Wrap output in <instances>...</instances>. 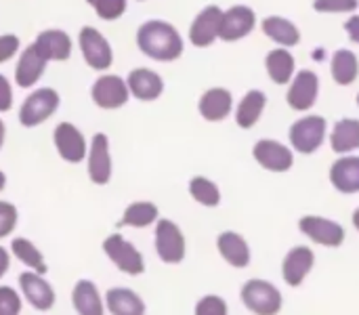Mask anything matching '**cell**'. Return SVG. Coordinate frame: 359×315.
Listing matches in <instances>:
<instances>
[{
    "instance_id": "836d02e7",
    "label": "cell",
    "mask_w": 359,
    "mask_h": 315,
    "mask_svg": "<svg viewBox=\"0 0 359 315\" xmlns=\"http://www.w3.org/2000/svg\"><path fill=\"white\" fill-rule=\"evenodd\" d=\"M95 13L105 19V21H114V19H120L126 11V0H86Z\"/></svg>"
},
{
    "instance_id": "2e32d148",
    "label": "cell",
    "mask_w": 359,
    "mask_h": 315,
    "mask_svg": "<svg viewBox=\"0 0 359 315\" xmlns=\"http://www.w3.org/2000/svg\"><path fill=\"white\" fill-rule=\"evenodd\" d=\"M103 303L109 315H145L147 311L143 297L124 286L109 288L103 297Z\"/></svg>"
},
{
    "instance_id": "d4e9b609",
    "label": "cell",
    "mask_w": 359,
    "mask_h": 315,
    "mask_svg": "<svg viewBox=\"0 0 359 315\" xmlns=\"http://www.w3.org/2000/svg\"><path fill=\"white\" fill-rule=\"evenodd\" d=\"M160 221V208L154 202L139 200L124 208L122 219L118 221V227H133V229H145Z\"/></svg>"
},
{
    "instance_id": "7bdbcfd3",
    "label": "cell",
    "mask_w": 359,
    "mask_h": 315,
    "mask_svg": "<svg viewBox=\"0 0 359 315\" xmlns=\"http://www.w3.org/2000/svg\"><path fill=\"white\" fill-rule=\"evenodd\" d=\"M4 139H6V124L0 120V149H2V145H4Z\"/></svg>"
},
{
    "instance_id": "e0dca14e",
    "label": "cell",
    "mask_w": 359,
    "mask_h": 315,
    "mask_svg": "<svg viewBox=\"0 0 359 315\" xmlns=\"http://www.w3.org/2000/svg\"><path fill=\"white\" fill-rule=\"evenodd\" d=\"M126 86H128V93L139 101H156L164 93L162 76L147 67L133 69L126 78Z\"/></svg>"
},
{
    "instance_id": "603a6c76",
    "label": "cell",
    "mask_w": 359,
    "mask_h": 315,
    "mask_svg": "<svg viewBox=\"0 0 359 315\" xmlns=\"http://www.w3.org/2000/svg\"><path fill=\"white\" fill-rule=\"evenodd\" d=\"M233 107V99H231V93L227 88H210L202 95L200 99V114L204 120L208 122H221L229 116Z\"/></svg>"
},
{
    "instance_id": "8fae6325",
    "label": "cell",
    "mask_w": 359,
    "mask_h": 315,
    "mask_svg": "<svg viewBox=\"0 0 359 315\" xmlns=\"http://www.w3.org/2000/svg\"><path fill=\"white\" fill-rule=\"evenodd\" d=\"M90 97H93L95 105L101 109H118V107L126 105L130 93H128L126 80H122L120 76H114V74H105L95 80V84L90 88Z\"/></svg>"
},
{
    "instance_id": "4dcf8cb0",
    "label": "cell",
    "mask_w": 359,
    "mask_h": 315,
    "mask_svg": "<svg viewBox=\"0 0 359 315\" xmlns=\"http://www.w3.org/2000/svg\"><path fill=\"white\" fill-rule=\"evenodd\" d=\"M267 72L271 76V80L276 84H286L290 82L292 74H294V57L286 51V48H276L267 55L265 59Z\"/></svg>"
},
{
    "instance_id": "ac0fdd59",
    "label": "cell",
    "mask_w": 359,
    "mask_h": 315,
    "mask_svg": "<svg viewBox=\"0 0 359 315\" xmlns=\"http://www.w3.org/2000/svg\"><path fill=\"white\" fill-rule=\"evenodd\" d=\"M252 156L263 168L271 173H286L292 166V152L286 145L271 139L259 141L252 149Z\"/></svg>"
},
{
    "instance_id": "5bb4252c",
    "label": "cell",
    "mask_w": 359,
    "mask_h": 315,
    "mask_svg": "<svg viewBox=\"0 0 359 315\" xmlns=\"http://www.w3.org/2000/svg\"><path fill=\"white\" fill-rule=\"evenodd\" d=\"M318 91H320V80L318 74L311 69H303L294 76V82L288 88V105L297 112H307L309 107H313L316 99H318Z\"/></svg>"
},
{
    "instance_id": "d590c367",
    "label": "cell",
    "mask_w": 359,
    "mask_h": 315,
    "mask_svg": "<svg viewBox=\"0 0 359 315\" xmlns=\"http://www.w3.org/2000/svg\"><path fill=\"white\" fill-rule=\"evenodd\" d=\"M17 223H19L17 206L6 200H0V240L8 238L17 229Z\"/></svg>"
},
{
    "instance_id": "f1b7e54d",
    "label": "cell",
    "mask_w": 359,
    "mask_h": 315,
    "mask_svg": "<svg viewBox=\"0 0 359 315\" xmlns=\"http://www.w3.org/2000/svg\"><path fill=\"white\" fill-rule=\"evenodd\" d=\"M332 149L337 154H347L359 147V120L345 118L334 124L332 137H330Z\"/></svg>"
},
{
    "instance_id": "4fadbf2b",
    "label": "cell",
    "mask_w": 359,
    "mask_h": 315,
    "mask_svg": "<svg viewBox=\"0 0 359 315\" xmlns=\"http://www.w3.org/2000/svg\"><path fill=\"white\" fill-rule=\"evenodd\" d=\"M221 19H223V11L217 4L206 6L191 23L189 27V40L194 46L204 48L210 46L217 38H219V29H221Z\"/></svg>"
},
{
    "instance_id": "5b68a950",
    "label": "cell",
    "mask_w": 359,
    "mask_h": 315,
    "mask_svg": "<svg viewBox=\"0 0 359 315\" xmlns=\"http://www.w3.org/2000/svg\"><path fill=\"white\" fill-rule=\"evenodd\" d=\"M240 297L242 303L257 315H278L282 309L280 290L265 280H248Z\"/></svg>"
},
{
    "instance_id": "bcb514c9",
    "label": "cell",
    "mask_w": 359,
    "mask_h": 315,
    "mask_svg": "<svg viewBox=\"0 0 359 315\" xmlns=\"http://www.w3.org/2000/svg\"><path fill=\"white\" fill-rule=\"evenodd\" d=\"M358 105H359V95H358Z\"/></svg>"
},
{
    "instance_id": "7a4b0ae2",
    "label": "cell",
    "mask_w": 359,
    "mask_h": 315,
    "mask_svg": "<svg viewBox=\"0 0 359 315\" xmlns=\"http://www.w3.org/2000/svg\"><path fill=\"white\" fill-rule=\"evenodd\" d=\"M103 253L109 259V263L122 272L124 276H141L145 272V257L143 253L126 240L122 234H111L103 240Z\"/></svg>"
},
{
    "instance_id": "4316f807",
    "label": "cell",
    "mask_w": 359,
    "mask_h": 315,
    "mask_svg": "<svg viewBox=\"0 0 359 315\" xmlns=\"http://www.w3.org/2000/svg\"><path fill=\"white\" fill-rule=\"evenodd\" d=\"M332 185L343 194H358L359 192V158L347 156L332 164L330 168Z\"/></svg>"
},
{
    "instance_id": "ee69618b",
    "label": "cell",
    "mask_w": 359,
    "mask_h": 315,
    "mask_svg": "<svg viewBox=\"0 0 359 315\" xmlns=\"http://www.w3.org/2000/svg\"><path fill=\"white\" fill-rule=\"evenodd\" d=\"M4 187H6V175L0 170V194L4 192Z\"/></svg>"
},
{
    "instance_id": "6da1fadb",
    "label": "cell",
    "mask_w": 359,
    "mask_h": 315,
    "mask_svg": "<svg viewBox=\"0 0 359 315\" xmlns=\"http://www.w3.org/2000/svg\"><path fill=\"white\" fill-rule=\"evenodd\" d=\"M137 46L156 61H175L183 55V40L168 21H145L137 32Z\"/></svg>"
},
{
    "instance_id": "ab89813d",
    "label": "cell",
    "mask_w": 359,
    "mask_h": 315,
    "mask_svg": "<svg viewBox=\"0 0 359 315\" xmlns=\"http://www.w3.org/2000/svg\"><path fill=\"white\" fill-rule=\"evenodd\" d=\"M13 107V86L6 80V76L0 74V112H8Z\"/></svg>"
},
{
    "instance_id": "8d00e7d4",
    "label": "cell",
    "mask_w": 359,
    "mask_h": 315,
    "mask_svg": "<svg viewBox=\"0 0 359 315\" xmlns=\"http://www.w3.org/2000/svg\"><path fill=\"white\" fill-rule=\"evenodd\" d=\"M196 315H227V303L217 295H206L196 303Z\"/></svg>"
},
{
    "instance_id": "60d3db41",
    "label": "cell",
    "mask_w": 359,
    "mask_h": 315,
    "mask_svg": "<svg viewBox=\"0 0 359 315\" xmlns=\"http://www.w3.org/2000/svg\"><path fill=\"white\" fill-rule=\"evenodd\" d=\"M11 269V250L0 246V280L8 274Z\"/></svg>"
},
{
    "instance_id": "74e56055",
    "label": "cell",
    "mask_w": 359,
    "mask_h": 315,
    "mask_svg": "<svg viewBox=\"0 0 359 315\" xmlns=\"http://www.w3.org/2000/svg\"><path fill=\"white\" fill-rule=\"evenodd\" d=\"M313 8L320 13H351L358 8V0H316Z\"/></svg>"
},
{
    "instance_id": "f6af8a7d",
    "label": "cell",
    "mask_w": 359,
    "mask_h": 315,
    "mask_svg": "<svg viewBox=\"0 0 359 315\" xmlns=\"http://www.w3.org/2000/svg\"><path fill=\"white\" fill-rule=\"evenodd\" d=\"M353 225L358 227V232H359V208L353 213Z\"/></svg>"
},
{
    "instance_id": "d6a6232c",
    "label": "cell",
    "mask_w": 359,
    "mask_h": 315,
    "mask_svg": "<svg viewBox=\"0 0 359 315\" xmlns=\"http://www.w3.org/2000/svg\"><path fill=\"white\" fill-rule=\"evenodd\" d=\"M189 194L202 206L215 208V206L221 204V192H219L217 183L206 179V177H194L189 181Z\"/></svg>"
},
{
    "instance_id": "8992f818",
    "label": "cell",
    "mask_w": 359,
    "mask_h": 315,
    "mask_svg": "<svg viewBox=\"0 0 359 315\" xmlns=\"http://www.w3.org/2000/svg\"><path fill=\"white\" fill-rule=\"evenodd\" d=\"M19 295L23 301L29 303L32 309H36L40 314L50 311L57 303V295H55L53 284L44 276L34 274V272L19 274Z\"/></svg>"
},
{
    "instance_id": "d6986e66",
    "label": "cell",
    "mask_w": 359,
    "mask_h": 315,
    "mask_svg": "<svg viewBox=\"0 0 359 315\" xmlns=\"http://www.w3.org/2000/svg\"><path fill=\"white\" fill-rule=\"evenodd\" d=\"M72 307L76 315H105L103 297L93 280H78L72 288Z\"/></svg>"
},
{
    "instance_id": "7c38bea8",
    "label": "cell",
    "mask_w": 359,
    "mask_h": 315,
    "mask_svg": "<svg viewBox=\"0 0 359 315\" xmlns=\"http://www.w3.org/2000/svg\"><path fill=\"white\" fill-rule=\"evenodd\" d=\"M255 23H257V17L250 6H244V4L231 6L229 11L223 13L219 38L225 42H236V40L248 36L255 29Z\"/></svg>"
},
{
    "instance_id": "484cf974",
    "label": "cell",
    "mask_w": 359,
    "mask_h": 315,
    "mask_svg": "<svg viewBox=\"0 0 359 315\" xmlns=\"http://www.w3.org/2000/svg\"><path fill=\"white\" fill-rule=\"evenodd\" d=\"M11 257H15L21 265L27 267V272H34V274H40V276H46L48 274V265L44 261V255L40 253V248L27 240V238H13L11 240Z\"/></svg>"
},
{
    "instance_id": "83f0119b",
    "label": "cell",
    "mask_w": 359,
    "mask_h": 315,
    "mask_svg": "<svg viewBox=\"0 0 359 315\" xmlns=\"http://www.w3.org/2000/svg\"><path fill=\"white\" fill-rule=\"evenodd\" d=\"M265 103H267L265 93H261V91H248L244 95V99L240 101L238 109H236V122H238V126L240 128H252L259 122V118H261V114L265 109Z\"/></svg>"
},
{
    "instance_id": "44dd1931",
    "label": "cell",
    "mask_w": 359,
    "mask_h": 315,
    "mask_svg": "<svg viewBox=\"0 0 359 315\" xmlns=\"http://www.w3.org/2000/svg\"><path fill=\"white\" fill-rule=\"evenodd\" d=\"M313 261H316V257H313L311 248H307V246H297V248H292V250L286 255L284 265H282V274H284L286 284H290V286H301L303 280L307 278V274L311 272Z\"/></svg>"
},
{
    "instance_id": "52a82bcc",
    "label": "cell",
    "mask_w": 359,
    "mask_h": 315,
    "mask_svg": "<svg viewBox=\"0 0 359 315\" xmlns=\"http://www.w3.org/2000/svg\"><path fill=\"white\" fill-rule=\"evenodd\" d=\"M78 44H80V51H82V57L84 61L97 69V72H103L107 67H111V61H114V53H111V46L107 42V38L93 25H84L78 34Z\"/></svg>"
},
{
    "instance_id": "b9f144b4",
    "label": "cell",
    "mask_w": 359,
    "mask_h": 315,
    "mask_svg": "<svg viewBox=\"0 0 359 315\" xmlns=\"http://www.w3.org/2000/svg\"><path fill=\"white\" fill-rule=\"evenodd\" d=\"M345 29H347V34H349V38L353 40V42H358L359 44V17L358 15H353L347 23H345Z\"/></svg>"
},
{
    "instance_id": "f35d334b",
    "label": "cell",
    "mask_w": 359,
    "mask_h": 315,
    "mask_svg": "<svg viewBox=\"0 0 359 315\" xmlns=\"http://www.w3.org/2000/svg\"><path fill=\"white\" fill-rule=\"evenodd\" d=\"M17 51H19V38L17 36H13V34L0 36V63H4L11 57H15Z\"/></svg>"
},
{
    "instance_id": "7dc6e473",
    "label": "cell",
    "mask_w": 359,
    "mask_h": 315,
    "mask_svg": "<svg viewBox=\"0 0 359 315\" xmlns=\"http://www.w3.org/2000/svg\"><path fill=\"white\" fill-rule=\"evenodd\" d=\"M139 2H143V0H139Z\"/></svg>"
},
{
    "instance_id": "30bf717a",
    "label": "cell",
    "mask_w": 359,
    "mask_h": 315,
    "mask_svg": "<svg viewBox=\"0 0 359 315\" xmlns=\"http://www.w3.org/2000/svg\"><path fill=\"white\" fill-rule=\"evenodd\" d=\"M326 137V120L322 116H307L290 126V143L301 154H313Z\"/></svg>"
},
{
    "instance_id": "277c9868",
    "label": "cell",
    "mask_w": 359,
    "mask_h": 315,
    "mask_svg": "<svg viewBox=\"0 0 359 315\" xmlns=\"http://www.w3.org/2000/svg\"><path fill=\"white\" fill-rule=\"evenodd\" d=\"M57 107H59V93L55 88H48V86L36 88L21 103V107H19V122L25 128L40 126L42 122H46L57 112Z\"/></svg>"
},
{
    "instance_id": "7402d4cb",
    "label": "cell",
    "mask_w": 359,
    "mask_h": 315,
    "mask_svg": "<svg viewBox=\"0 0 359 315\" xmlns=\"http://www.w3.org/2000/svg\"><path fill=\"white\" fill-rule=\"evenodd\" d=\"M44 67H46V61L38 55L34 42L23 48V53L19 55V61H17V67H15V82L17 86L21 88H29L34 86L40 76L44 74Z\"/></svg>"
},
{
    "instance_id": "9a60e30c",
    "label": "cell",
    "mask_w": 359,
    "mask_h": 315,
    "mask_svg": "<svg viewBox=\"0 0 359 315\" xmlns=\"http://www.w3.org/2000/svg\"><path fill=\"white\" fill-rule=\"evenodd\" d=\"M299 227L307 238H311L316 244H322V246L337 248L345 240V229L339 223L322 219V217H303Z\"/></svg>"
},
{
    "instance_id": "f546056e",
    "label": "cell",
    "mask_w": 359,
    "mask_h": 315,
    "mask_svg": "<svg viewBox=\"0 0 359 315\" xmlns=\"http://www.w3.org/2000/svg\"><path fill=\"white\" fill-rule=\"evenodd\" d=\"M263 32L271 40H276L278 44H284V46H294L301 40L299 27L292 21L284 19V17H267L263 21Z\"/></svg>"
},
{
    "instance_id": "ba28073f",
    "label": "cell",
    "mask_w": 359,
    "mask_h": 315,
    "mask_svg": "<svg viewBox=\"0 0 359 315\" xmlns=\"http://www.w3.org/2000/svg\"><path fill=\"white\" fill-rule=\"evenodd\" d=\"M53 143L61 160L69 164L84 162L88 154V143L82 135V130L72 122H59L53 130Z\"/></svg>"
},
{
    "instance_id": "ffe728a7",
    "label": "cell",
    "mask_w": 359,
    "mask_h": 315,
    "mask_svg": "<svg viewBox=\"0 0 359 315\" xmlns=\"http://www.w3.org/2000/svg\"><path fill=\"white\" fill-rule=\"evenodd\" d=\"M44 61H65L72 55V40L63 29H44L34 42Z\"/></svg>"
},
{
    "instance_id": "e575fe53",
    "label": "cell",
    "mask_w": 359,
    "mask_h": 315,
    "mask_svg": "<svg viewBox=\"0 0 359 315\" xmlns=\"http://www.w3.org/2000/svg\"><path fill=\"white\" fill-rule=\"evenodd\" d=\"M23 299L13 286L0 284V315H21Z\"/></svg>"
},
{
    "instance_id": "cb8c5ba5",
    "label": "cell",
    "mask_w": 359,
    "mask_h": 315,
    "mask_svg": "<svg viewBox=\"0 0 359 315\" xmlns=\"http://www.w3.org/2000/svg\"><path fill=\"white\" fill-rule=\"evenodd\" d=\"M217 248L231 267L244 269L250 263V248L246 240L236 232H223L217 240Z\"/></svg>"
},
{
    "instance_id": "1f68e13d",
    "label": "cell",
    "mask_w": 359,
    "mask_h": 315,
    "mask_svg": "<svg viewBox=\"0 0 359 315\" xmlns=\"http://www.w3.org/2000/svg\"><path fill=\"white\" fill-rule=\"evenodd\" d=\"M359 74V61L358 57L347 51V48H341L334 53L332 57V78L339 82V84H353L355 78Z\"/></svg>"
},
{
    "instance_id": "3957f363",
    "label": "cell",
    "mask_w": 359,
    "mask_h": 315,
    "mask_svg": "<svg viewBox=\"0 0 359 315\" xmlns=\"http://www.w3.org/2000/svg\"><path fill=\"white\" fill-rule=\"evenodd\" d=\"M154 248L162 263L166 265L183 263L187 253V242L181 227L170 219H160L154 229Z\"/></svg>"
},
{
    "instance_id": "9c48e42d",
    "label": "cell",
    "mask_w": 359,
    "mask_h": 315,
    "mask_svg": "<svg viewBox=\"0 0 359 315\" xmlns=\"http://www.w3.org/2000/svg\"><path fill=\"white\" fill-rule=\"evenodd\" d=\"M86 173L88 179L95 185H107L114 175V164H111V152H109V139L103 133H97L88 145L86 154Z\"/></svg>"
}]
</instances>
